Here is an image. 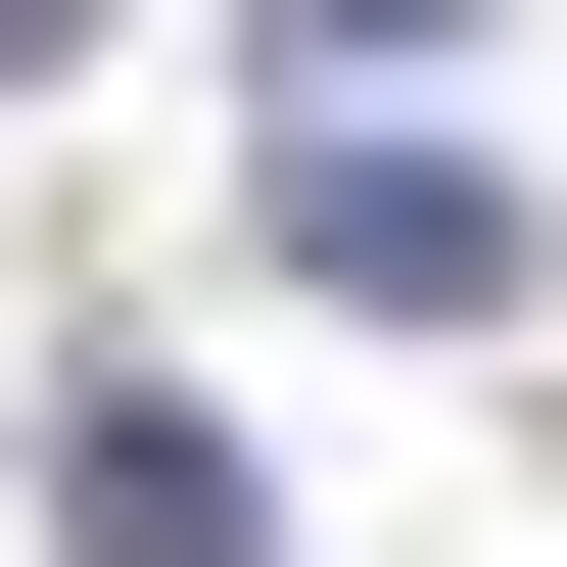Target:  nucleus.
<instances>
[{
	"instance_id": "f257e3e1",
	"label": "nucleus",
	"mask_w": 567,
	"mask_h": 567,
	"mask_svg": "<svg viewBox=\"0 0 567 567\" xmlns=\"http://www.w3.org/2000/svg\"><path fill=\"white\" fill-rule=\"evenodd\" d=\"M284 237H331V284H425V331H473V284H520V189H473V142H331V95H284Z\"/></svg>"
},
{
	"instance_id": "f03ea898",
	"label": "nucleus",
	"mask_w": 567,
	"mask_h": 567,
	"mask_svg": "<svg viewBox=\"0 0 567 567\" xmlns=\"http://www.w3.org/2000/svg\"><path fill=\"white\" fill-rule=\"evenodd\" d=\"M48 567H237V425L189 379H48Z\"/></svg>"
},
{
	"instance_id": "7ed1b4c3",
	"label": "nucleus",
	"mask_w": 567,
	"mask_h": 567,
	"mask_svg": "<svg viewBox=\"0 0 567 567\" xmlns=\"http://www.w3.org/2000/svg\"><path fill=\"white\" fill-rule=\"evenodd\" d=\"M0 48H48V0H0Z\"/></svg>"
}]
</instances>
